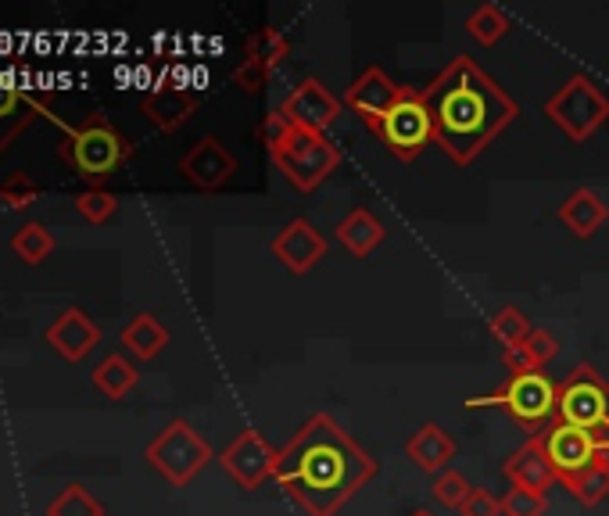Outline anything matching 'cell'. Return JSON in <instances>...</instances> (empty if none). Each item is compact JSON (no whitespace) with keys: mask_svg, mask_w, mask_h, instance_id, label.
<instances>
[{"mask_svg":"<svg viewBox=\"0 0 609 516\" xmlns=\"http://www.w3.org/2000/svg\"><path fill=\"white\" fill-rule=\"evenodd\" d=\"M376 478V459L337 424L330 413H316L280 448L273 481L308 516H337L365 484Z\"/></svg>","mask_w":609,"mask_h":516,"instance_id":"1","label":"cell"},{"mask_svg":"<svg viewBox=\"0 0 609 516\" xmlns=\"http://www.w3.org/2000/svg\"><path fill=\"white\" fill-rule=\"evenodd\" d=\"M424 101L435 141L459 166H470L517 119V101L466 54L452 58L435 83L424 87Z\"/></svg>","mask_w":609,"mask_h":516,"instance_id":"2","label":"cell"},{"mask_svg":"<svg viewBox=\"0 0 609 516\" xmlns=\"http://www.w3.org/2000/svg\"><path fill=\"white\" fill-rule=\"evenodd\" d=\"M58 155L69 161V169L79 180H87L90 187H104L133 158V144L122 137L104 112H90L79 126H69Z\"/></svg>","mask_w":609,"mask_h":516,"instance_id":"3","label":"cell"},{"mask_svg":"<svg viewBox=\"0 0 609 516\" xmlns=\"http://www.w3.org/2000/svg\"><path fill=\"white\" fill-rule=\"evenodd\" d=\"M466 405L470 410H503L512 424H520L523 430H531L538 438V434L556 419L560 384L545 370L509 373V380L498 391L481 395V399H470Z\"/></svg>","mask_w":609,"mask_h":516,"instance_id":"4","label":"cell"},{"mask_svg":"<svg viewBox=\"0 0 609 516\" xmlns=\"http://www.w3.org/2000/svg\"><path fill=\"white\" fill-rule=\"evenodd\" d=\"M545 115L574 144H585L609 122V93L591 76L577 72L545 101Z\"/></svg>","mask_w":609,"mask_h":516,"instance_id":"5","label":"cell"},{"mask_svg":"<svg viewBox=\"0 0 609 516\" xmlns=\"http://www.w3.org/2000/svg\"><path fill=\"white\" fill-rule=\"evenodd\" d=\"M269 158H273V166L287 176V183L294 190L308 194V190H316L330 172H337V166H341V147H337L327 133L294 126L287 144Z\"/></svg>","mask_w":609,"mask_h":516,"instance_id":"6","label":"cell"},{"mask_svg":"<svg viewBox=\"0 0 609 516\" xmlns=\"http://www.w3.org/2000/svg\"><path fill=\"white\" fill-rule=\"evenodd\" d=\"M144 459L172 487H183V484H191L198 473L212 463V445L201 438V434L191 424H187V419H172V424L161 430L151 445H147Z\"/></svg>","mask_w":609,"mask_h":516,"instance_id":"7","label":"cell"},{"mask_svg":"<svg viewBox=\"0 0 609 516\" xmlns=\"http://www.w3.org/2000/svg\"><path fill=\"white\" fill-rule=\"evenodd\" d=\"M370 133L398 161H416L419 155H424L427 144H435V122H430L424 90L402 87V98L395 101V108H391Z\"/></svg>","mask_w":609,"mask_h":516,"instance_id":"8","label":"cell"},{"mask_svg":"<svg viewBox=\"0 0 609 516\" xmlns=\"http://www.w3.org/2000/svg\"><path fill=\"white\" fill-rule=\"evenodd\" d=\"M556 419L571 427H585V430L609 419V384L602 373H595V366L580 362L560 384Z\"/></svg>","mask_w":609,"mask_h":516,"instance_id":"9","label":"cell"},{"mask_svg":"<svg viewBox=\"0 0 609 516\" xmlns=\"http://www.w3.org/2000/svg\"><path fill=\"white\" fill-rule=\"evenodd\" d=\"M541 448H545V459L552 473H556V481L566 484L580 478L585 470L599 467V456H595V445H591V434L585 427H571V424H560V419H552V424L538 434Z\"/></svg>","mask_w":609,"mask_h":516,"instance_id":"10","label":"cell"},{"mask_svg":"<svg viewBox=\"0 0 609 516\" xmlns=\"http://www.w3.org/2000/svg\"><path fill=\"white\" fill-rule=\"evenodd\" d=\"M277 456L280 448L269 445L259 430H244L219 452V467L234 478L237 487L255 492V487H262V481L277 473Z\"/></svg>","mask_w":609,"mask_h":516,"instance_id":"11","label":"cell"},{"mask_svg":"<svg viewBox=\"0 0 609 516\" xmlns=\"http://www.w3.org/2000/svg\"><path fill=\"white\" fill-rule=\"evenodd\" d=\"M341 104L345 101H337L330 87L323 83V79H302L287 98H283L280 104V112L287 115L294 126H302V130H313V133H327L337 119H341Z\"/></svg>","mask_w":609,"mask_h":516,"instance_id":"12","label":"cell"},{"mask_svg":"<svg viewBox=\"0 0 609 516\" xmlns=\"http://www.w3.org/2000/svg\"><path fill=\"white\" fill-rule=\"evenodd\" d=\"M273 255L280 258V266L294 277H305L319 258H327V237L308 223V220H291L287 226L273 237Z\"/></svg>","mask_w":609,"mask_h":516,"instance_id":"13","label":"cell"},{"mask_svg":"<svg viewBox=\"0 0 609 516\" xmlns=\"http://www.w3.org/2000/svg\"><path fill=\"white\" fill-rule=\"evenodd\" d=\"M402 98V87L395 83V79H391L384 69H365L356 83L348 87V93H345V104H348V112H356L365 126H376V122H381L391 108H395V101Z\"/></svg>","mask_w":609,"mask_h":516,"instance_id":"14","label":"cell"},{"mask_svg":"<svg viewBox=\"0 0 609 516\" xmlns=\"http://www.w3.org/2000/svg\"><path fill=\"white\" fill-rule=\"evenodd\" d=\"M180 172L191 180L198 190H219L234 180L237 172V158L226 152L223 141L215 137H201L191 152L180 158Z\"/></svg>","mask_w":609,"mask_h":516,"instance_id":"15","label":"cell"},{"mask_svg":"<svg viewBox=\"0 0 609 516\" xmlns=\"http://www.w3.org/2000/svg\"><path fill=\"white\" fill-rule=\"evenodd\" d=\"M36 115H50L47 104L33 98V93H25L11 72H0V152H8L11 141H15Z\"/></svg>","mask_w":609,"mask_h":516,"instance_id":"16","label":"cell"},{"mask_svg":"<svg viewBox=\"0 0 609 516\" xmlns=\"http://www.w3.org/2000/svg\"><path fill=\"white\" fill-rule=\"evenodd\" d=\"M47 341L58 348L61 359L79 362V359H87L93 348H98L101 327L87 316L83 309H65L61 316L47 327Z\"/></svg>","mask_w":609,"mask_h":516,"instance_id":"17","label":"cell"},{"mask_svg":"<svg viewBox=\"0 0 609 516\" xmlns=\"http://www.w3.org/2000/svg\"><path fill=\"white\" fill-rule=\"evenodd\" d=\"M194 108H198V98L187 87H180V83H158L155 90H147L144 101H140V112L161 133L180 130L183 122L194 115Z\"/></svg>","mask_w":609,"mask_h":516,"instance_id":"18","label":"cell"},{"mask_svg":"<svg viewBox=\"0 0 609 516\" xmlns=\"http://www.w3.org/2000/svg\"><path fill=\"white\" fill-rule=\"evenodd\" d=\"M503 473L512 487H527V492H541V495L556 484V473H552V467H549L541 438H531L527 445H520L517 452L506 459Z\"/></svg>","mask_w":609,"mask_h":516,"instance_id":"19","label":"cell"},{"mask_svg":"<svg viewBox=\"0 0 609 516\" xmlns=\"http://www.w3.org/2000/svg\"><path fill=\"white\" fill-rule=\"evenodd\" d=\"M606 220H609V205L595 194L591 187H577L574 194L560 205V223L571 229L577 240L595 237L606 226Z\"/></svg>","mask_w":609,"mask_h":516,"instance_id":"20","label":"cell"},{"mask_svg":"<svg viewBox=\"0 0 609 516\" xmlns=\"http://www.w3.org/2000/svg\"><path fill=\"white\" fill-rule=\"evenodd\" d=\"M334 237H337V244H341L348 255L365 258V255H373L376 248H381L384 237H387V229L370 209H351L345 220L337 223Z\"/></svg>","mask_w":609,"mask_h":516,"instance_id":"21","label":"cell"},{"mask_svg":"<svg viewBox=\"0 0 609 516\" xmlns=\"http://www.w3.org/2000/svg\"><path fill=\"white\" fill-rule=\"evenodd\" d=\"M405 456L424 473H444L455 459V441L438 424H424L409 441H405Z\"/></svg>","mask_w":609,"mask_h":516,"instance_id":"22","label":"cell"},{"mask_svg":"<svg viewBox=\"0 0 609 516\" xmlns=\"http://www.w3.org/2000/svg\"><path fill=\"white\" fill-rule=\"evenodd\" d=\"M166 345H169V330L161 327L151 312H140V316H133L126 327H122V348L140 362H151L155 356H161Z\"/></svg>","mask_w":609,"mask_h":516,"instance_id":"23","label":"cell"},{"mask_svg":"<svg viewBox=\"0 0 609 516\" xmlns=\"http://www.w3.org/2000/svg\"><path fill=\"white\" fill-rule=\"evenodd\" d=\"M560 356V341L549 330H531V337L520 348H509L503 362L509 373H531V370H545V366Z\"/></svg>","mask_w":609,"mask_h":516,"instance_id":"24","label":"cell"},{"mask_svg":"<svg viewBox=\"0 0 609 516\" xmlns=\"http://www.w3.org/2000/svg\"><path fill=\"white\" fill-rule=\"evenodd\" d=\"M287 58H291V40L280 30H273V25L251 33L248 44H244V61L259 65V69H266V72H277Z\"/></svg>","mask_w":609,"mask_h":516,"instance_id":"25","label":"cell"},{"mask_svg":"<svg viewBox=\"0 0 609 516\" xmlns=\"http://www.w3.org/2000/svg\"><path fill=\"white\" fill-rule=\"evenodd\" d=\"M137 366H133L126 356H108L98 370H93V388L101 391L104 399H126L133 388H137Z\"/></svg>","mask_w":609,"mask_h":516,"instance_id":"26","label":"cell"},{"mask_svg":"<svg viewBox=\"0 0 609 516\" xmlns=\"http://www.w3.org/2000/svg\"><path fill=\"white\" fill-rule=\"evenodd\" d=\"M509 30H512V22L498 4H477L466 15V33L477 40L481 47H495Z\"/></svg>","mask_w":609,"mask_h":516,"instance_id":"27","label":"cell"},{"mask_svg":"<svg viewBox=\"0 0 609 516\" xmlns=\"http://www.w3.org/2000/svg\"><path fill=\"white\" fill-rule=\"evenodd\" d=\"M487 330H492L495 341L509 351V348H520V345L527 341V337H531L534 327H531V319H527L517 305H503V309H498L495 316H492V323H487Z\"/></svg>","mask_w":609,"mask_h":516,"instance_id":"28","label":"cell"},{"mask_svg":"<svg viewBox=\"0 0 609 516\" xmlns=\"http://www.w3.org/2000/svg\"><path fill=\"white\" fill-rule=\"evenodd\" d=\"M11 251H15L25 266H40L54 251V237L44 223H25L19 226V234L11 237Z\"/></svg>","mask_w":609,"mask_h":516,"instance_id":"29","label":"cell"},{"mask_svg":"<svg viewBox=\"0 0 609 516\" xmlns=\"http://www.w3.org/2000/svg\"><path fill=\"white\" fill-rule=\"evenodd\" d=\"M47 516H104V506L87 492L83 484H69L47 506Z\"/></svg>","mask_w":609,"mask_h":516,"instance_id":"30","label":"cell"},{"mask_svg":"<svg viewBox=\"0 0 609 516\" xmlns=\"http://www.w3.org/2000/svg\"><path fill=\"white\" fill-rule=\"evenodd\" d=\"M563 487L580 502V506H599L602 498H609V467H602V463L591 467L580 473V478L566 481Z\"/></svg>","mask_w":609,"mask_h":516,"instance_id":"31","label":"cell"},{"mask_svg":"<svg viewBox=\"0 0 609 516\" xmlns=\"http://www.w3.org/2000/svg\"><path fill=\"white\" fill-rule=\"evenodd\" d=\"M76 212L83 215L87 223L98 226V223H108L119 212V198L104 187H87L83 194L76 198Z\"/></svg>","mask_w":609,"mask_h":516,"instance_id":"32","label":"cell"},{"mask_svg":"<svg viewBox=\"0 0 609 516\" xmlns=\"http://www.w3.org/2000/svg\"><path fill=\"white\" fill-rule=\"evenodd\" d=\"M549 513V495L527 492V487H509L503 495V516H545Z\"/></svg>","mask_w":609,"mask_h":516,"instance_id":"33","label":"cell"},{"mask_svg":"<svg viewBox=\"0 0 609 516\" xmlns=\"http://www.w3.org/2000/svg\"><path fill=\"white\" fill-rule=\"evenodd\" d=\"M470 492H473V484L459 470H444L435 478V498L449 509H463V502L470 498Z\"/></svg>","mask_w":609,"mask_h":516,"instance_id":"34","label":"cell"},{"mask_svg":"<svg viewBox=\"0 0 609 516\" xmlns=\"http://www.w3.org/2000/svg\"><path fill=\"white\" fill-rule=\"evenodd\" d=\"M291 130H294V122L287 119L277 108V112H269L266 119H262V126H259V137H262V144H266V152L273 155V152H280L283 144H287V137H291Z\"/></svg>","mask_w":609,"mask_h":516,"instance_id":"35","label":"cell"},{"mask_svg":"<svg viewBox=\"0 0 609 516\" xmlns=\"http://www.w3.org/2000/svg\"><path fill=\"white\" fill-rule=\"evenodd\" d=\"M33 201H36V183H33L25 172H15V176H11V180L4 183V205L15 209V212H22V209H30Z\"/></svg>","mask_w":609,"mask_h":516,"instance_id":"36","label":"cell"},{"mask_svg":"<svg viewBox=\"0 0 609 516\" xmlns=\"http://www.w3.org/2000/svg\"><path fill=\"white\" fill-rule=\"evenodd\" d=\"M463 516H503V498L484 492V487H473L470 498L463 502Z\"/></svg>","mask_w":609,"mask_h":516,"instance_id":"37","label":"cell"},{"mask_svg":"<svg viewBox=\"0 0 609 516\" xmlns=\"http://www.w3.org/2000/svg\"><path fill=\"white\" fill-rule=\"evenodd\" d=\"M269 79H273V72H266V69H259V65H251V61H240L234 69V83L244 93H262L269 87Z\"/></svg>","mask_w":609,"mask_h":516,"instance_id":"38","label":"cell"},{"mask_svg":"<svg viewBox=\"0 0 609 516\" xmlns=\"http://www.w3.org/2000/svg\"><path fill=\"white\" fill-rule=\"evenodd\" d=\"M588 434H591V445H595V456H599V463L609 467V419H606V424H595Z\"/></svg>","mask_w":609,"mask_h":516,"instance_id":"39","label":"cell"},{"mask_svg":"<svg viewBox=\"0 0 609 516\" xmlns=\"http://www.w3.org/2000/svg\"><path fill=\"white\" fill-rule=\"evenodd\" d=\"M413 516H435V513H427V509H416Z\"/></svg>","mask_w":609,"mask_h":516,"instance_id":"40","label":"cell"},{"mask_svg":"<svg viewBox=\"0 0 609 516\" xmlns=\"http://www.w3.org/2000/svg\"><path fill=\"white\" fill-rule=\"evenodd\" d=\"M0 205H4V183H0Z\"/></svg>","mask_w":609,"mask_h":516,"instance_id":"41","label":"cell"}]
</instances>
